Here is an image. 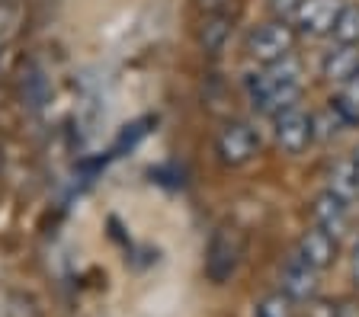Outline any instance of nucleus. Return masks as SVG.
Wrapping results in <instances>:
<instances>
[{"instance_id":"9b49d317","label":"nucleus","mask_w":359,"mask_h":317,"mask_svg":"<svg viewBox=\"0 0 359 317\" xmlns=\"http://www.w3.org/2000/svg\"><path fill=\"white\" fill-rule=\"evenodd\" d=\"M228 36H231V13L228 10H215V13H205L199 23V45L205 55H218L228 45Z\"/></svg>"},{"instance_id":"a211bd4d","label":"nucleus","mask_w":359,"mask_h":317,"mask_svg":"<svg viewBox=\"0 0 359 317\" xmlns=\"http://www.w3.org/2000/svg\"><path fill=\"white\" fill-rule=\"evenodd\" d=\"M346 157H350L353 170H356V176H359V144H356V148H353V151H350V154H346Z\"/></svg>"},{"instance_id":"4468645a","label":"nucleus","mask_w":359,"mask_h":317,"mask_svg":"<svg viewBox=\"0 0 359 317\" xmlns=\"http://www.w3.org/2000/svg\"><path fill=\"white\" fill-rule=\"evenodd\" d=\"M330 103L340 109V113L346 115V122H359V74L353 77V80H346L344 87H337V97L330 99Z\"/></svg>"},{"instance_id":"6e6552de","label":"nucleus","mask_w":359,"mask_h":317,"mask_svg":"<svg viewBox=\"0 0 359 317\" xmlns=\"http://www.w3.org/2000/svg\"><path fill=\"white\" fill-rule=\"evenodd\" d=\"M295 257L305 260L311 269L324 272L340 257V237H334V234H327V231H321L318 225H311L305 234L299 237V244H295Z\"/></svg>"},{"instance_id":"f3484780","label":"nucleus","mask_w":359,"mask_h":317,"mask_svg":"<svg viewBox=\"0 0 359 317\" xmlns=\"http://www.w3.org/2000/svg\"><path fill=\"white\" fill-rule=\"evenodd\" d=\"M337 317H359V302L356 298H344V302H337Z\"/></svg>"},{"instance_id":"dca6fc26","label":"nucleus","mask_w":359,"mask_h":317,"mask_svg":"<svg viewBox=\"0 0 359 317\" xmlns=\"http://www.w3.org/2000/svg\"><path fill=\"white\" fill-rule=\"evenodd\" d=\"M350 282L359 288V237L353 241V247H350Z\"/></svg>"},{"instance_id":"f03ea898","label":"nucleus","mask_w":359,"mask_h":317,"mask_svg":"<svg viewBox=\"0 0 359 317\" xmlns=\"http://www.w3.org/2000/svg\"><path fill=\"white\" fill-rule=\"evenodd\" d=\"M295 45H299L295 26L285 23V20H266V23H260L257 29L247 32L244 52L257 68H269V64L295 55Z\"/></svg>"},{"instance_id":"f257e3e1","label":"nucleus","mask_w":359,"mask_h":317,"mask_svg":"<svg viewBox=\"0 0 359 317\" xmlns=\"http://www.w3.org/2000/svg\"><path fill=\"white\" fill-rule=\"evenodd\" d=\"M244 90L257 113L273 119L276 113L302 103V93H305L302 61L295 58V55H289V58L276 61V64H269V68H260V71H254V74H247Z\"/></svg>"},{"instance_id":"f8f14e48","label":"nucleus","mask_w":359,"mask_h":317,"mask_svg":"<svg viewBox=\"0 0 359 317\" xmlns=\"http://www.w3.org/2000/svg\"><path fill=\"white\" fill-rule=\"evenodd\" d=\"M334 42H346V45H359V3H346L337 16L334 26Z\"/></svg>"},{"instance_id":"39448f33","label":"nucleus","mask_w":359,"mask_h":317,"mask_svg":"<svg viewBox=\"0 0 359 317\" xmlns=\"http://www.w3.org/2000/svg\"><path fill=\"white\" fill-rule=\"evenodd\" d=\"M260 154V132L244 119L224 122L215 135V157L222 167H247Z\"/></svg>"},{"instance_id":"423d86ee","label":"nucleus","mask_w":359,"mask_h":317,"mask_svg":"<svg viewBox=\"0 0 359 317\" xmlns=\"http://www.w3.org/2000/svg\"><path fill=\"white\" fill-rule=\"evenodd\" d=\"M346 7V0H302L299 13L292 20L299 38H324L334 32L337 16Z\"/></svg>"},{"instance_id":"ddd939ff","label":"nucleus","mask_w":359,"mask_h":317,"mask_svg":"<svg viewBox=\"0 0 359 317\" xmlns=\"http://www.w3.org/2000/svg\"><path fill=\"white\" fill-rule=\"evenodd\" d=\"M254 317H299V311H295V302H292L289 295L269 292V295H263L260 302H257Z\"/></svg>"},{"instance_id":"0eeeda50","label":"nucleus","mask_w":359,"mask_h":317,"mask_svg":"<svg viewBox=\"0 0 359 317\" xmlns=\"http://www.w3.org/2000/svg\"><path fill=\"white\" fill-rule=\"evenodd\" d=\"M279 292L289 295L295 304H308L321 292V272L311 269L305 260H299L292 253L283 263V269H279Z\"/></svg>"},{"instance_id":"1a4fd4ad","label":"nucleus","mask_w":359,"mask_h":317,"mask_svg":"<svg viewBox=\"0 0 359 317\" xmlns=\"http://www.w3.org/2000/svg\"><path fill=\"white\" fill-rule=\"evenodd\" d=\"M311 221L327 234L344 237L350 231V202L344 196L330 192V189H321L311 199Z\"/></svg>"},{"instance_id":"7ed1b4c3","label":"nucleus","mask_w":359,"mask_h":317,"mask_svg":"<svg viewBox=\"0 0 359 317\" xmlns=\"http://www.w3.org/2000/svg\"><path fill=\"white\" fill-rule=\"evenodd\" d=\"M241 257H244V234L231 225L215 227L205 247V279L224 286L238 272Z\"/></svg>"},{"instance_id":"9d476101","label":"nucleus","mask_w":359,"mask_h":317,"mask_svg":"<svg viewBox=\"0 0 359 317\" xmlns=\"http://www.w3.org/2000/svg\"><path fill=\"white\" fill-rule=\"evenodd\" d=\"M359 74V45H346V42H334L330 52L321 58V77L334 87H344L346 80Z\"/></svg>"},{"instance_id":"20e7f679","label":"nucleus","mask_w":359,"mask_h":317,"mask_svg":"<svg viewBox=\"0 0 359 317\" xmlns=\"http://www.w3.org/2000/svg\"><path fill=\"white\" fill-rule=\"evenodd\" d=\"M273 141H276V148L283 154H289V157L305 154L308 148L318 141V135H314V113H308L302 103L276 113L273 115Z\"/></svg>"},{"instance_id":"2eb2a0df","label":"nucleus","mask_w":359,"mask_h":317,"mask_svg":"<svg viewBox=\"0 0 359 317\" xmlns=\"http://www.w3.org/2000/svg\"><path fill=\"white\" fill-rule=\"evenodd\" d=\"M302 0H266V10L273 20H285V23H292L295 20V13H299Z\"/></svg>"}]
</instances>
